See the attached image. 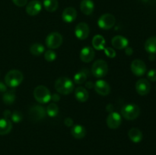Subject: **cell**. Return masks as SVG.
Returning <instances> with one entry per match:
<instances>
[{
  "mask_svg": "<svg viewBox=\"0 0 156 155\" xmlns=\"http://www.w3.org/2000/svg\"><path fill=\"white\" fill-rule=\"evenodd\" d=\"M90 33V29L86 23H79L76 25L75 29V34L76 37L79 40H85L88 36Z\"/></svg>",
  "mask_w": 156,
  "mask_h": 155,
  "instance_id": "9c48e42d",
  "label": "cell"
},
{
  "mask_svg": "<svg viewBox=\"0 0 156 155\" xmlns=\"http://www.w3.org/2000/svg\"><path fill=\"white\" fill-rule=\"evenodd\" d=\"M7 91V87L3 82L0 81V93H5Z\"/></svg>",
  "mask_w": 156,
  "mask_h": 155,
  "instance_id": "d590c367",
  "label": "cell"
},
{
  "mask_svg": "<svg viewBox=\"0 0 156 155\" xmlns=\"http://www.w3.org/2000/svg\"><path fill=\"white\" fill-rule=\"evenodd\" d=\"M94 84H93L91 81L87 82V83L85 84V86H86L87 88H94Z\"/></svg>",
  "mask_w": 156,
  "mask_h": 155,
  "instance_id": "ab89813d",
  "label": "cell"
},
{
  "mask_svg": "<svg viewBox=\"0 0 156 155\" xmlns=\"http://www.w3.org/2000/svg\"><path fill=\"white\" fill-rule=\"evenodd\" d=\"M77 17V12L73 7H68L64 9L62 14V18L65 22L72 23L76 19Z\"/></svg>",
  "mask_w": 156,
  "mask_h": 155,
  "instance_id": "2e32d148",
  "label": "cell"
},
{
  "mask_svg": "<svg viewBox=\"0 0 156 155\" xmlns=\"http://www.w3.org/2000/svg\"><path fill=\"white\" fill-rule=\"evenodd\" d=\"M34 97L35 100L41 103H47L51 100V94L47 88L39 85L34 91Z\"/></svg>",
  "mask_w": 156,
  "mask_h": 155,
  "instance_id": "3957f363",
  "label": "cell"
},
{
  "mask_svg": "<svg viewBox=\"0 0 156 155\" xmlns=\"http://www.w3.org/2000/svg\"><path fill=\"white\" fill-rule=\"evenodd\" d=\"M128 135H129V139L134 143L140 142L143 139V133L140 129L136 128L131 129L128 132Z\"/></svg>",
  "mask_w": 156,
  "mask_h": 155,
  "instance_id": "7402d4cb",
  "label": "cell"
},
{
  "mask_svg": "<svg viewBox=\"0 0 156 155\" xmlns=\"http://www.w3.org/2000/svg\"><path fill=\"white\" fill-rule=\"evenodd\" d=\"M151 85L148 80H146L145 78H141L137 81L136 84V92L140 95H146V94H148L149 93Z\"/></svg>",
  "mask_w": 156,
  "mask_h": 155,
  "instance_id": "7c38bea8",
  "label": "cell"
},
{
  "mask_svg": "<svg viewBox=\"0 0 156 155\" xmlns=\"http://www.w3.org/2000/svg\"><path fill=\"white\" fill-rule=\"evenodd\" d=\"M105 50V53L106 56L109 58H114L116 56V52L115 50L111 47H107V48L104 49Z\"/></svg>",
  "mask_w": 156,
  "mask_h": 155,
  "instance_id": "1f68e13d",
  "label": "cell"
},
{
  "mask_svg": "<svg viewBox=\"0 0 156 155\" xmlns=\"http://www.w3.org/2000/svg\"><path fill=\"white\" fill-rule=\"evenodd\" d=\"M145 49L146 52L150 54L156 53V36H152L146 41Z\"/></svg>",
  "mask_w": 156,
  "mask_h": 155,
  "instance_id": "cb8c5ba5",
  "label": "cell"
},
{
  "mask_svg": "<svg viewBox=\"0 0 156 155\" xmlns=\"http://www.w3.org/2000/svg\"><path fill=\"white\" fill-rule=\"evenodd\" d=\"M64 123H65L66 126H68V127H71V126H73V119H71V118L65 119V120H64Z\"/></svg>",
  "mask_w": 156,
  "mask_h": 155,
  "instance_id": "e575fe53",
  "label": "cell"
},
{
  "mask_svg": "<svg viewBox=\"0 0 156 155\" xmlns=\"http://www.w3.org/2000/svg\"><path fill=\"white\" fill-rule=\"evenodd\" d=\"M149 58H150L151 60H154V59H155V56H154V55H153V56H152V54H151L150 57H149Z\"/></svg>",
  "mask_w": 156,
  "mask_h": 155,
  "instance_id": "60d3db41",
  "label": "cell"
},
{
  "mask_svg": "<svg viewBox=\"0 0 156 155\" xmlns=\"http://www.w3.org/2000/svg\"><path fill=\"white\" fill-rule=\"evenodd\" d=\"M94 50L91 47L85 46L81 50L80 59L82 62L88 63L94 59Z\"/></svg>",
  "mask_w": 156,
  "mask_h": 155,
  "instance_id": "9a60e30c",
  "label": "cell"
},
{
  "mask_svg": "<svg viewBox=\"0 0 156 155\" xmlns=\"http://www.w3.org/2000/svg\"><path fill=\"white\" fill-rule=\"evenodd\" d=\"M3 115H4L5 119H9V118H11L12 112H11L9 110H5L4 112H3Z\"/></svg>",
  "mask_w": 156,
  "mask_h": 155,
  "instance_id": "74e56055",
  "label": "cell"
},
{
  "mask_svg": "<svg viewBox=\"0 0 156 155\" xmlns=\"http://www.w3.org/2000/svg\"><path fill=\"white\" fill-rule=\"evenodd\" d=\"M24 79L23 74L18 70H11L6 74L5 82L6 85L10 88H15L19 86Z\"/></svg>",
  "mask_w": 156,
  "mask_h": 155,
  "instance_id": "7a4b0ae2",
  "label": "cell"
},
{
  "mask_svg": "<svg viewBox=\"0 0 156 155\" xmlns=\"http://www.w3.org/2000/svg\"><path fill=\"white\" fill-rule=\"evenodd\" d=\"M44 6L47 12H53L58 9L59 2L57 0H44Z\"/></svg>",
  "mask_w": 156,
  "mask_h": 155,
  "instance_id": "484cf974",
  "label": "cell"
},
{
  "mask_svg": "<svg viewBox=\"0 0 156 155\" xmlns=\"http://www.w3.org/2000/svg\"><path fill=\"white\" fill-rule=\"evenodd\" d=\"M62 43V35L57 32L50 33L46 38V45L50 49H57Z\"/></svg>",
  "mask_w": 156,
  "mask_h": 155,
  "instance_id": "8992f818",
  "label": "cell"
},
{
  "mask_svg": "<svg viewBox=\"0 0 156 155\" xmlns=\"http://www.w3.org/2000/svg\"><path fill=\"white\" fill-rule=\"evenodd\" d=\"M41 9H42L41 3L37 0H33L27 4V7H26V12H27V15H30V16H35L40 13Z\"/></svg>",
  "mask_w": 156,
  "mask_h": 155,
  "instance_id": "5bb4252c",
  "label": "cell"
},
{
  "mask_svg": "<svg viewBox=\"0 0 156 155\" xmlns=\"http://www.w3.org/2000/svg\"><path fill=\"white\" fill-rule=\"evenodd\" d=\"M2 100L7 105H11L12 103H14V102L15 100V91L12 90V91H5L2 97Z\"/></svg>",
  "mask_w": 156,
  "mask_h": 155,
  "instance_id": "4316f807",
  "label": "cell"
},
{
  "mask_svg": "<svg viewBox=\"0 0 156 155\" xmlns=\"http://www.w3.org/2000/svg\"><path fill=\"white\" fill-rule=\"evenodd\" d=\"M121 114L126 119H136L140 114V109L136 104H127L123 106L121 109Z\"/></svg>",
  "mask_w": 156,
  "mask_h": 155,
  "instance_id": "277c9868",
  "label": "cell"
},
{
  "mask_svg": "<svg viewBox=\"0 0 156 155\" xmlns=\"http://www.w3.org/2000/svg\"><path fill=\"white\" fill-rule=\"evenodd\" d=\"M51 100L53 102H58L60 100V97H59V94H53V95H51Z\"/></svg>",
  "mask_w": 156,
  "mask_h": 155,
  "instance_id": "8d00e7d4",
  "label": "cell"
},
{
  "mask_svg": "<svg viewBox=\"0 0 156 155\" xmlns=\"http://www.w3.org/2000/svg\"><path fill=\"white\" fill-rule=\"evenodd\" d=\"M112 46L116 49H118V50H123L127 47L128 43V40L126 37L123 36H116L114 37H113L112 40Z\"/></svg>",
  "mask_w": 156,
  "mask_h": 155,
  "instance_id": "e0dca14e",
  "label": "cell"
},
{
  "mask_svg": "<svg viewBox=\"0 0 156 155\" xmlns=\"http://www.w3.org/2000/svg\"><path fill=\"white\" fill-rule=\"evenodd\" d=\"M126 50H125V53H126V55H128V56H130V55H132V53H133V49L131 48V47H126V48H125Z\"/></svg>",
  "mask_w": 156,
  "mask_h": 155,
  "instance_id": "f35d334b",
  "label": "cell"
},
{
  "mask_svg": "<svg viewBox=\"0 0 156 155\" xmlns=\"http://www.w3.org/2000/svg\"><path fill=\"white\" fill-rule=\"evenodd\" d=\"M47 115L50 117H55L57 115L58 112H59V107L57 105L54 103H50L47 108Z\"/></svg>",
  "mask_w": 156,
  "mask_h": 155,
  "instance_id": "f1b7e54d",
  "label": "cell"
},
{
  "mask_svg": "<svg viewBox=\"0 0 156 155\" xmlns=\"http://www.w3.org/2000/svg\"><path fill=\"white\" fill-rule=\"evenodd\" d=\"M86 69L81 70L79 72L76 74L74 76V82L78 84H82L84 82H85L87 78H88V72Z\"/></svg>",
  "mask_w": 156,
  "mask_h": 155,
  "instance_id": "d4e9b609",
  "label": "cell"
},
{
  "mask_svg": "<svg viewBox=\"0 0 156 155\" xmlns=\"http://www.w3.org/2000/svg\"><path fill=\"white\" fill-rule=\"evenodd\" d=\"M105 40L101 35L98 34L94 36L92 39V46L95 50H102L105 48Z\"/></svg>",
  "mask_w": 156,
  "mask_h": 155,
  "instance_id": "603a6c76",
  "label": "cell"
},
{
  "mask_svg": "<svg viewBox=\"0 0 156 155\" xmlns=\"http://www.w3.org/2000/svg\"><path fill=\"white\" fill-rule=\"evenodd\" d=\"M75 96H76V98L78 101L84 103V102H86L88 100L89 94L85 88H82V87H79L76 89Z\"/></svg>",
  "mask_w": 156,
  "mask_h": 155,
  "instance_id": "ffe728a7",
  "label": "cell"
},
{
  "mask_svg": "<svg viewBox=\"0 0 156 155\" xmlns=\"http://www.w3.org/2000/svg\"><path fill=\"white\" fill-rule=\"evenodd\" d=\"M121 115L117 112H111L107 118V125L110 129H115L121 124Z\"/></svg>",
  "mask_w": 156,
  "mask_h": 155,
  "instance_id": "8fae6325",
  "label": "cell"
},
{
  "mask_svg": "<svg viewBox=\"0 0 156 155\" xmlns=\"http://www.w3.org/2000/svg\"><path fill=\"white\" fill-rule=\"evenodd\" d=\"M94 9V5L92 0H82L80 3V9L82 13L86 15H91Z\"/></svg>",
  "mask_w": 156,
  "mask_h": 155,
  "instance_id": "d6986e66",
  "label": "cell"
},
{
  "mask_svg": "<svg viewBox=\"0 0 156 155\" xmlns=\"http://www.w3.org/2000/svg\"><path fill=\"white\" fill-rule=\"evenodd\" d=\"M116 22L114 16L111 14H105L99 18L98 24L101 28L104 30H109L112 28Z\"/></svg>",
  "mask_w": 156,
  "mask_h": 155,
  "instance_id": "52a82bcc",
  "label": "cell"
},
{
  "mask_svg": "<svg viewBox=\"0 0 156 155\" xmlns=\"http://www.w3.org/2000/svg\"><path fill=\"white\" fill-rule=\"evenodd\" d=\"M14 4L18 7H23L25 5H27V0H12Z\"/></svg>",
  "mask_w": 156,
  "mask_h": 155,
  "instance_id": "836d02e7",
  "label": "cell"
},
{
  "mask_svg": "<svg viewBox=\"0 0 156 155\" xmlns=\"http://www.w3.org/2000/svg\"><path fill=\"white\" fill-rule=\"evenodd\" d=\"M131 71L136 76L143 75L146 71V64L140 59H135L131 63Z\"/></svg>",
  "mask_w": 156,
  "mask_h": 155,
  "instance_id": "30bf717a",
  "label": "cell"
},
{
  "mask_svg": "<svg viewBox=\"0 0 156 155\" xmlns=\"http://www.w3.org/2000/svg\"><path fill=\"white\" fill-rule=\"evenodd\" d=\"M55 89L59 94L68 95L74 90V84L67 77H61L55 82Z\"/></svg>",
  "mask_w": 156,
  "mask_h": 155,
  "instance_id": "6da1fadb",
  "label": "cell"
},
{
  "mask_svg": "<svg viewBox=\"0 0 156 155\" xmlns=\"http://www.w3.org/2000/svg\"><path fill=\"white\" fill-rule=\"evenodd\" d=\"M11 119H12L14 122H20L23 119L22 112H20V111H14L12 113V115H11Z\"/></svg>",
  "mask_w": 156,
  "mask_h": 155,
  "instance_id": "f546056e",
  "label": "cell"
},
{
  "mask_svg": "<svg viewBox=\"0 0 156 155\" xmlns=\"http://www.w3.org/2000/svg\"><path fill=\"white\" fill-rule=\"evenodd\" d=\"M44 58L48 62H53L56 59V54L53 50H47L44 54Z\"/></svg>",
  "mask_w": 156,
  "mask_h": 155,
  "instance_id": "4dcf8cb0",
  "label": "cell"
},
{
  "mask_svg": "<svg viewBox=\"0 0 156 155\" xmlns=\"http://www.w3.org/2000/svg\"><path fill=\"white\" fill-rule=\"evenodd\" d=\"M30 52L34 56H40L44 52V46L41 43H34L30 47Z\"/></svg>",
  "mask_w": 156,
  "mask_h": 155,
  "instance_id": "83f0119b",
  "label": "cell"
},
{
  "mask_svg": "<svg viewBox=\"0 0 156 155\" xmlns=\"http://www.w3.org/2000/svg\"><path fill=\"white\" fill-rule=\"evenodd\" d=\"M12 129V124L9 119H0V135H7L11 132Z\"/></svg>",
  "mask_w": 156,
  "mask_h": 155,
  "instance_id": "44dd1931",
  "label": "cell"
},
{
  "mask_svg": "<svg viewBox=\"0 0 156 155\" xmlns=\"http://www.w3.org/2000/svg\"><path fill=\"white\" fill-rule=\"evenodd\" d=\"M147 77L149 78V80H150L151 81H156V70L152 69L148 72Z\"/></svg>",
  "mask_w": 156,
  "mask_h": 155,
  "instance_id": "d6a6232c",
  "label": "cell"
},
{
  "mask_svg": "<svg viewBox=\"0 0 156 155\" xmlns=\"http://www.w3.org/2000/svg\"><path fill=\"white\" fill-rule=\"evenodd\" d=\"M29 118L30 120L34 122L40 121L43 119L46 115V110L44 107L41 106H34L29 109Z\"/></svg>",
  "mask_w": 156,
  "mask_h": 155,
  "instance_id": "ba28073f",
  "label": "cell"
},
{
  "mask_svg": "<svg viewBox=\"0 0 156 155\" xmlns=\"http://www.w3.org/2000/svg\"><path fill=\"white\" fill-rule=\"evenodd\" d=\"M108 71V64L105 61L102 59H99L94 62L91 67V73L94 77L98 78L105 77Z\"/></svg>",
  "mask_w": 156,
  "mask_h": 155,
  "instance_id": "5b68a950",
  "label": "cell"
},
{
  "mask_svg": "<svg viewBox=\"0 0 156 155\" xmlns=\"http://www.w3.org/2000/svg\"><path fill=\"white\" fill-rule=\"evenodd\" d=\"M94 90L98 94L101 96H106L111 92V87L108 82L104 80H98L94 85Z\"/></svg>",
  "mask_w": 156,
  "mask_h": 155,
  "instance_id": "4fadbf2b",
  "label": "cell"
},
{
  "mask_svg": "<svg viewBox=\"0 0 156 155\" xmlns=\"http://www.w3.org/2000/svg\"><path fill=\"white\" fill-rule=\"evenodd\" d=\"M71 134L75 138L82 139L86 135V129L81 125H75L72 126Z\"/></svg>",
  "mask_w": 156,
  "mask_h": 155,
  "instance_id": "ac0fdd59",
  "label": "cell"
}]
</instances>
